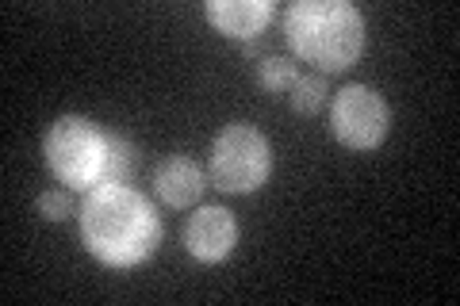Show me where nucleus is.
Returning a JSON list of instances; mask_svg holds the SVG:
<instances>
[{
  "label": "nucleus",
  "mask_w": 460,
  "mask_h": 306,
  "mask_svg": "<svg viewBox=\"0 0 460 306\" xmlns=\"http://www.w3.org/2000/svg\"><path fill=\"white\" fill-rule=\"evenodd\" d=\"M81 207L74 199V188H47V192L39 196V214L47 218V223H66V218H74Z\"/></svg>",
  "instance_id": "f8f14e48"
},
{
  "label": "nucleus",
  "mask_w": 460,
  "mask_h": 306,
  "mask_svg": "<svg viewBox=\"0 0 460 306\" xmlns=\"http://www.w3.org/2000/svg\"><path fill=\"white\" fill-rule=\"evenodd\" d=\"M208 169H199L192 157H165L162 165L154 169V196L172 211H189L196 207L208 192Z\"/></svg>",
  "instance_id": "6e6552de"
},
{
  "label": "nucleus",
  "mask_w": 460,
  "mask_h": 306,
  "mask_svg": "<svg viewBox=\"0 0 460 306\" xmlns=\"http://www.w3.org/2000/svg\"><path fill=\"white\" fill-rule=\"evenodd\" d=\"M284 39L299 62L330 77L361 62L368 23L349 0H296L284 8Z\"/></svg>",
  "instance_id": "f03ea898"
},
{
  "label": "nucleus",
  "mask_w": 460,
  "mask_h": 306,
  "mask_svg": "<svg viewBox=\"0 0 460 306\" xmlns=\"http://www.w3.org/2000/svg\"><path fill=\"white\" fill-rule=\"evenodd\" d=\"M204 16L226 39L257 42L272 23V16H277V4L272 0H208Z\"/></svg>",
  "instance_id": "0eeeda50"
},
{
  "label": "nucleus",
  "mask_w": 460,
  "mask_h": 306,
  "mask_svg": "<svg viewBox=\"0 0 460 306\" xmlns=\"http://www.w3.org/2000/svg\"><path fill=\"white\" fill-rule=\"evenodd\" d=\"M138 145L127 138V135H115L108 130L104 135V165H100V184H131L135 172H138Z\"/></svg>",
  "instance_id": "1a4fd4ad"
},
{
  "label": "nucleus",
  "mask_w": 460,
  "mask_h": 306,
  "mask_svg": "<svg viewBox=\"0 0 460 306\" xmlns=\"http://www.w3.org/2000/svg\"><path fill=\"white\" fill-rule=\"evenodd\" d=\"M326 100H330V84L323 73H304V77H296L292 89H288V104L299 115H319L326 108Z\"/></svg>",
  "instance_id": "9d476101"
},
{
  "label": "nucleus",
  "mask_w": 460,
  "mask_h": 306,
  "mask_svg": "<svg viewBox=\"0 0 460 306\" xmlns=\"http://www.w3.org/2000/svg\"><path fill=\"white\" fill-rule=\"evenodd\" d=\"M77 226L81 245L108 268H135L162 245V218L131 184H96L84 192Z\"/></svg>",
  "instance_id": "f257e3e1"
},
{
  "label": "nucleus",
  "mask_w": 460,
  "mask_h": 306,
  "mask_svg": "<svg viewBox=\"0 0 460 306\" xmlns=\"http://www.w3.org/2000/svg\"><path fill=\"white\" fill-rule=\"evenodd\" d=\"M330 130L353 153H368L392 135V104L372 84H345L330 100Z\"/></svg>",
  "instance_id": "39448f33"
},
{
  "label": "nucleus",
  "mask_w": 460,
  "mask_h": 306,
  "mask_svg": "<svg viewBox=\"0 0 460 306\" xmlns=\"http://www.w3.org/2000/svg\"><path fill=\"white\" fill-rule=\"evenodd\" d=\"M296 77H299L296 62L292 57H280V54H272V57H265V62L257 66V84H261L269 96H288V89H292Z\"/></svg>",
  "instance_id": "9b49d317"
},
{
  "label": "nucleus",
  "mask_w": 460,
  "mask_h": 306,
  "mask_svg": "<svg viewBox=\"0 0 460 306\" xmlns=\"http://www.w3.org/2000/svg\"><path fill=\"white\" fill-rule=\"evenodd\" d=\"M272 177V142L250 123H226L211 142L208 180L226 196H253Z\"/></svg>",
  "instance_id": "7ed1b4c3"
},
{
  "label": "nucleus",
  "mask_w": 460,
  "mask_h": 306,
  "mask_svg": "<svg viewBox=\"0 0 460 306\" xmlns=\"http://www.w3.org/2000/svg\"><path fill=\"white\" fill-rule=\"evenodd\" d=\"M104 135L108 130H100L89 115H58L42 135V162L58 184L74 192H93L104 165Z\"/></svg>",
  "instance_id": "20e7f679"
},
{
  "label": "nucleus",
  "mask_w": 460,
  "mask_h": 306,
  "mask_svg": "<svg viewBox=\"0 0 460 306\" xmlns=\"http://www.w3.org/2000/svg\"><path fill=\"white\" fill-rule=\"evenodd\" d=\"M238 245V218L226 207H196L184 218V249L199 265H219Z\"/></svg>",
  "instance_id": "423d86ee"
}]
</instances>
